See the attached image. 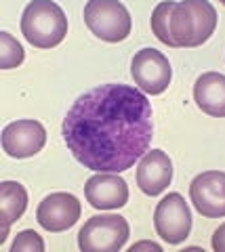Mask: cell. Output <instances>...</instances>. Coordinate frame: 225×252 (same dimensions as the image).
Segmentation results:
<instances>
[{"label": "cell", "mask_w": 225, "mask_h": 252, "mask_svg": "<svg viewBox=\"0 0 225 252\" xmlns=\"http://www.w3.org/2000/svg\"><path fill=\"white\" fill-rule=\"evenodd\" d=\"M217 11L208 0H181L170 13V38L175 46L196 49L213 36Z\"/></svg>", "instance_id": "obj_2"}, {"label": "cell", "mask_w": 225, "mask_h": 252, "mask_svg": "<svg viewBox=\"0 0 225 252\" xmlns=\"http://www.w3.org/2000/svg\"><path fill=\"white\" fill-rule=\"evenodd\" d=\"M61 135L84 168L124 172L150 149L152 105L135 86L99 84L67 109Z\"/></svg>", "instance_id": "obj_1"}, {"label": "cell", "mask_w": 225, "mask_h": 252, "mask_svg": "<svg viewBox=\"0 0 225 252\" xmlns=\"http://www.w3.org/2000/svg\"><path fill=\"white\" fill-rule=\"evenodd\" d=\"M42 250H44V240L32 229L17 233V238H15L11 246V252H42Z\"/></svg>", "instance_id": "obj_17"}, {"label": "cell", "mask_w": 225, "mask_h": 252, "mask_svg": "<svg viewBox=\"0 0 225 252\" xmlns=\"http://www.w3.org/2000/svg\"><path fill=\"white\" fill-rule=\"evenodd\" d=\"M193 99L204 114L225 118V76L219 72H206L193 84Z\"/></svg>", "instance_id": "obj_13"}, {"label": "cell", "mask_w": 225, "mask_h": 252, "mask_svg": "<svg viewBox=\"0 0 225 252\" xmlns=\"http://www.w3.org/2000/svg\"><path fill=\"white\" fill-rule=\"evenodd\" d=\"M80 212H82V206L76 195L65 193V191H57V193L46 195V198L38 204L36 219L42 229L59 233V231H65L78 223Z\"/></svg>", "instance_id": "obj_9"}, {"label": "cell", "mask_w": 225, "mask_h": 252, "mask_svg": "<svg viewBox=\"0 0 225 252\" xmlns=\"http://www.w3.org/2000/svg\"><path fill=\"white\" fill-rule=\"evenodd\" d=\"M190 200L206 219L225 217V172L206 170L190 183Z\"/></svg>", "instance_id": "obj_8"}, {"label": "cell", "mask_w": 225, "mask_h": 252, "mask_svg": "<svg viewBox=\"0 0 225 252\" xmlns=\"http://www.w3.org/2000/svg\"><path fill=\"white\" fill-rule=\"evenodd\" d=\"M129 220L120 215L91 217L78 233L82 252H118L129 240Z\"/></svg>", "instance_id": "obj_5"}, {"label": "cell", "mask_w": 225, "mask_h": 252, "mask_svg": "<svg viewBox=\"0 0 225 252\" xmlns=\"http://www.w3.org/2000/svg\"><path fill=\"white\" fill-rule=\"evenodd\" d=\"M130 76L135 84L147 94H160L168 89L173 67L168 59L156 49H141L130 61Z\"/></svg>", "instance_id": "obj_7"}, {"label": "cell", "mask_w": 225, "mask_h": 252, "mask_svg": "<svg viewBox=\"0 0 225 252\" xmlns=\"http://www.w3.org/2000/svg\"><path fill=\"white\" fill-rule=\"evenodd\" d=\"M219 2H223V4H225V0H219Z\"/></svg>", "instance_id": "obj_20"}, {"label": "cell", "mask_w": 225, "mask_h": 252, "mask_svg": "<svg viewBox=\"0 0 225 252\" xmlns=\"http://www.w3.org/2000/svg\"><path fill=\"white\" fill-rule=\"evenodd\" d=\"M213 248L217 252H225V223L219 225V229L213 233Z\"/></svg>", "instance_id": "obj_18"}, {"label": "cell", "mask_w": 225, "mask_h": 252, "mask_svg": "<svg viewBox=\"0 0 225 252\" xmlns=\"http://www.w3.org/2000/svg\"><path fill=\"white\" fill-rule=\"evenodd\" d=\"M21 34L36 49H53L67 34V17L53 0H32L21 15Z\"/></svg>", "instance_id": "obj_3"}, {"label": "cell", "mask_w": 225, "mask_h": 252, "mask_svg": "<svg viewBox=\"0 0 225 252\" xmlns=\"http://www.w3.org/2000/svg\"><path fill=\"white\" fill-rule=\"evenodd\" d=\"M173 181V162L162 149H147L139 158L137 166V185L147 195H158Z\"/></svg>", "instance_id": "obj_12"}, {"label": "cell", "mask_w": 225, "mask_h": 252, "mask_svg": "<svg viewBox=\"0 0 225 252\" xmlns=\"http://www.w3.org/2000/svg\"><path fill=\"white\" fill-rule=\"evenodd\" d=\"M23 61V46L15 40L9 32H0V67L11 69L21 65Z\"/></svg>", "instance_id": "obj_16"}, {"label": "cell", "mask_w": 225, "mask_h": 252, "mask_svg": "<svg viewBox=\"0 0 225 252\" xmlns=\"http://www.w3.org/2000/svg\"><path fill=\"white\" fill-rule=\"evenodd\" d=\"M175 4L177 2H173V0H162L152 11V32L156 34L160 42H164L168 46H175V40L170 38V13H173Z\"/></svg>", "instance_id": "obj_15"}, {"label": "cell", "mask_w": 225, "mask_h": 252, "mask_svg": "<svg viewBox=\"0 0 225 252\" xmlns=\"http://www.w3.org/2000/svg\"><path fill=\"white\" fill-rule=\"evenodd\" d=\"M139 250H154V252H160L162 246L156 242H139V244H133L130 246V252H139Z\"/></svg>", "instance_id": "obj_19"}, {"label": "cell", "mask_w": 225, "mask_h": 252, "mask_svg": "<svg viewBox=\"0 0 225 252\" xmlns=\"http://www.w3.org/2000/svg\"><path fill=\"white\" fill-rule=\"evenodd\" d=\"M46 143V130L38 120H15L2 130V149L11 158H32Z\"/></svg>", "instance_id": "obj_10"}, {"label": "cell", "mask_w": 225, "mask_h": 252, "mask_svg": "<svg viewBox=\"0 0 225 252\" xmlns=\"http://www.w3.org/2000/svg\"><path fill=\"white\" fill-rule=\"evenodd\" d=\"M28 206V191L17 181H2L0 183V212H2V231H0V244L6 242L9 227L17 220Z\"/></svg>", "instance_id": "obj_14"}, {"label": "cell", "mask_w": 225, "mask_h": 252, "mask_svg": "<svg viewBox=\"0 0 225 252\" xmlns=\"http://www.w3.org/2000/svg\"><path fill=\"white\" fill-rule=\"evenodd\" d=\"M87 202L97 210H116L129 202V185L118 172H97L84 185Z\"/></svg>", "instance_id": "obj_11"}, {"label": "cell", "mask_w": 225, "mask_h": 252, "mask_svg": "<svg viewBox=\"0 0 225 252\" xmlns=\"http://www.w3.org/2000/svg\"><path fill=\"white\" fill-rule=\"evenodd\" d=\"M156 233L168 244H181L192 231V212L181 193L164 195L154 210Z\"/></svg>", "instance_id": "obj_6"}, {"label": "cell", "mask_w": 225, "mask_h": 252, "mask_svg": "<svg viewBox=\"0 0 225 252\" xmlns=\"http://www.w3.org/2000/svg\"><path fill=\"white\" fill-rule=\"evenodd\" d=\"M84 23L105 42L127 40L133 28L130 15L120 0H89L84 6Z\"/></svg>", "instance_id": "obj_4"}]
</instances>
